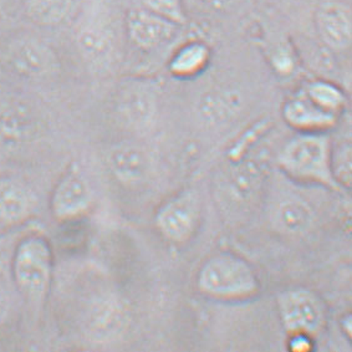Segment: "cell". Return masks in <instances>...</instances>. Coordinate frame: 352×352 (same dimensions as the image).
Listing matches in <instances>:
<instances>
[{
    "instance_id": "1",
    "label": "cell",
    "mask_w": 352,
    "mask_h": 352,
    "mask_svg": "<svg viewBox=\"0 0 352 352\" xmlns=\"http://www.w3.org/2000/svg\"><path fill=\"white\" fill-rule=\"evenodd\" d=\"M278 162L287 175L301 182L318 183L338 188L333 172L330 140L322 132L301 133L280 151Z\"/></svg>"
},
{
    "instance_id": "2",
    "label": "cell",
    "mask_w": 352,
    "mask_h": 352,
    "mask_svg": "<svg viewBox=\"0 0 352 352\" xmlns=\"http://www.w3.org/2000/svg\"><path fill=\"white\" fill-rule=\"evenodd\" d=\"M197 285L203 294L221 300H243L259 292V279L248 261L232 253H219L203 264Z\"/></svg>"
},
{
    "instance_id": "3",
    "label": "cell",
    "mask_w": 352,
    "mask_h": 352,
    "mask_svg": "<svg viewBox=\"0 0 352 352\" xmlns=\"http://www.w3.org/2000/svg\"><path fill=\"white\" fill-rule=\"evenodd\" d=\"M52 273V253L45 241L28 238L20 244L14 258V275L20 290L30 299L45 295Z\"/></svg>"
},
{
    "instance_id": "4",
    "label": "cell",
    "mask_w": 352,
    "mask_h": 352,
    "mask_svg": "<svg viewBox=\"0 0 352 352\" xmlns=\"http://www.w3.org/2000/svg\"><path fill=\"white\" fill-rule=\"evenodd\" d=\"M279 311L284 327L290 333L313 336L324 322V309L319 299L307 290H290L279 296Z\"/></svg>"
},
{
    "instance_id": "5",
    "label": "cell",
    "mask_w": 352,
    "mask_h": 352,
    "mask_svg": "<svg viewBox=\"0 0 352 352\" xmlns=\"http://www.w3.org/2000/svg\"><path fill=\"white\" fill-rule=\"evenodd\" d=\"M157 227L170 241L184 243L196 233L201 222V206L195 195L182 193L164 203L157 213Z\"/></svg>"
},
{
    "instance_id": "6",
    "label": "cell",
    "mask_w": 352,
    "mask_h": 352,
    "mask_svg": "<svg viewBox=\"0 0 352 352\" xmlns=\"http://www.w3.org/2000/svg\"><path fill=\"white\" fill-rule=\"evenodd\" d=\"M126 28L133 45L142 50H153L168 44L176 36L179 26L141 8L127 14Z\"/></svg>"
},
{
    "instance_id": "7",
    "label": "cell",
    "mask_w": 352,
    "mask_h": 352,
    "mask_svg": "<svg viewBox=\"0 0 352 352\" xmlns=\"http://www.w3.org/2000/svg\"><path fill=\"white\" fill-rule=\"evenodd\" d=\"M315 23L320 38L329 49L342 52L351 46L352 14L345 4L338 1L321 4Z\"/></svg>"
},
{
    "instance_id": "8",
    "label": "cell",
    "mask_w": 352,
    "mask_h": 352,
    "mask_svg": "<svg viewBox=\"0 0 352 352\" xmlns=\"http://www.w3.org/2000/svg\"><path fill=\"white\" fill-rule=\"evenodd\" d=\"M283 116L289 126L301 133H319L331 129L338 116L321 110L304 91L289 98L283 107Z\"/></svg>"
},
{
    "instance_id": "9",
    "label": "cell",
    "mask_w": 352,
    "mask_h": 352,
    "mask_svg": "<svg viewBox=\"0 0 352 352\" xmlns=\"http://www.w3.org/2000/svg\"><path fill=\"white\" fill-rule=\"evenodd\" d=\"M9 58L18 72L34 78L47 75L55 66V55L52 49L38 40L18 41L12 47Z\"/></svg>"
},
{
    "instance_id": "10",
    "label": "cell",
    "mask_w": 352,
    "mask_h": 352,
    "mask_svg": "<svg viewBox=\"0 0 352 352\" xmlns=\"http://www.w3.org/2000/svg\"><path fill=\"white\" fill-rule=\"evenodd\" d=\"M91 203V190L85 179L72 173L59 183L52 198V210L60 218L82 214Z\"/></svg>"
},
{
    "instance_id": "11",
    "label": "cell",
    "mask_w": 352,
    "mask_h": 352,
    "mask_svg": "<svg viewBox=\"0 0 352 352\" xmlns=\"http://www.w3.org/2000/svg\"><path fill=\"white\" fill-rule=\"evenodd\" d=\"M110 167L120 181L138 183L144 181L148 175L150 164L147 156L138 147L124 146L112 152Z\"/></svg>"
},
{
    "instance_id": "12",
    "label": "cell",
    "mask_w": 352,
    "mask_h": 352,
    "mask_svg": "<svg viewBox=\"0 0 352 352\" xmlns=\"http://www.w3.org/2000/svg\"><path fill=\"white\" fill-rule=\"evenodd\" d=\"M210 49L202 41H190L181 46L170 60V72L179 78L196 76L207 67Z\"/></svg>"
},
{
    "instance_id": "13",
    "label": "cell",
    "mask_w": 352,
    "mask_h": 352,
    "mask_svg": "<svg viewBox=\"0 0 352 352\" xmlns=\"http://www.w3.org/2000/svg\"><path fill=\"white\" fill-rule=\"evenodd\" d=\"M274 222L289 234H299L311 223V210L299 198H287L275 208Z\"/></svg>"
},
{
    "instance_id": "14",
    "label": "cell",
    "mask_w": 352,
    "mask_h": 352,
    "mask_svg": "<svg viewBox=\"0 0 352 352\" xmlns=\"http://www.w3.org/2000/svg\"><path fill=\"white\" fill-rule=\"evenodd\" d=\"M124 310L115 301H102L94 307L89 318V327L95 336L109 338L124 325Z\"/></svg>"
},
{
    "instance_id": "15",
    "label": "cell",
    "mask_w": 352,
    "mask_h": 352,
    "mask_svg": "<svg viewBox=\"0 0 352 352\" xmlns=\"http://www.w3.org/2000/svg\"><path fill=\"white\" fill-rule=\"evenodd\" d=\"M29 210L25 190L16 183L0 181V219L4 222H20Z\"/></svg>"
},
{
    "instance_id": "16",
    "label": "cell",
    "mask_w": 352,
    "mask_h": 352,
    "mask_svg": "<svg viewBox=\"0 0 352 352\" xmlns=\"http://www.w3.org/2000/svg\"><path fill=\"white\" fill-rule=\"evenodd\" d=\"M310 101L319 106L321 110L339 116L346 104V98L342 90L325 80H316L310 82L302 90Z\"/></svg>"
},
{
    "instance_id": "17",
    "label": "cell",
    "mask_w": 352,
    "mask_h": 352,
    "mask_svg": "<svg viewBox=\"0 0 352 352\" xmlns=\"http://www.w3.org/2000/svg\"><path fill=\"white\" fill-rule=\"evenodd\" d=\"M72 0H24L26 15L38 25L52 26L65 19Z\"/></svg>"
},
{
    "instance_id": "18",
    "label": "cell",
    "mask_w": 352,
    "mask_h": 352,
    "mask_svg": "<svg viewBox=\"0 0 352 352\" xmlns=\"http://www.w3.org/2000/svg\"><path fill=\"white\" fill-rule=\"evenodd\" d=\"M238 107V101L230 94H209L201 101L203 118L212 124L228 120Z\"/></svg>"
},
{
    "instance_id": "19",
    "label": "cell",
    "mask_w": 352,
    "mask_h": 352,
    "mask_svg": "<svg viewBox=\"0 0 352 352\" xmlns=\"http://www.w3.org/2000/svg\"><path fill=\"white\" fill-rule=\"evenodd\" d=\"M144 9L181 26L187 21L182 0H142Z\"/></svg>"
},
{
    "instance_id": "20",
    "label": "cell",
    "mask_w": 352,
    "mask_h": 352,
    "mask_svg": "<svg viewBox=\"0 0 352 352\" xmlns=\"http://www.w3.org/2000/svg\"><path fill=\"white\" fill-rule=\"evenodd\" d=\"M124 112L131 122L142 124L148 120L152 112L150 98L141 92H132L124 101Z\"/></svg>"
},
{
    "instance_id": "21",
    "label": "cell",
    "mask_w": 352,
    "mask_h": 352,
    "mask_svg": "<svg viewBox=\"0 0 352 352\" xmlns=\"http://www.w3.org/2000/svg\"><path fill=\"white\" fill-rule=\"evenodd\" d=\"M258 184H259L258 170L250 166H247L235 172L234 177L232 178L230 188L238 198L245 199L254 193Z\"/></svg>"
},
{
    "instance_id": "22",
    "label": "cell",
    "mask_w": 352,
    "mask_h": 352,
    "mask_svg": "<svg viewBox=\"0 0 352 352\" xmlns=\"http://www.w3.org/2000/svg\"><path fill=\"white\" fill-rule=\"evenodd\" d=\"M78 40L81 49L91 56H101L109 50V39L104 34L100 32L85 30L80 35Z\"/></svg>"
},
{
    "instance_id": "23",
    "label": "cell",
    "mask_w": 352,
    "mask_h": 352,
    "mask_svg": "<svg viewBox=\"0 0 352 352\" xmlns=\"http://www.w3.org/2000/svg\"><path fill=\"white\" fill-rule=\"evenodd\" d=\"M1 127L6 131V133L14 138H20L30 132V120L25 118L21 113L18 112H10L6 113L4 118H1Z\"/></svg>"
},
{
    "instance_id": "24",
    "label": "cell",
    "mask_w": 352,
    "mask_h": 352,
    "mask_svg": "<svg viewBox=\"0 0 352 352\" xmlns=\"http://www.w3.org/2000/svg\"><path fill=\"white\" fill-rule=\"evenodd\" d=\"M292 338L289 341L290 349L294 351H309L313 347V339L310 335L302 333H290Z\"/></svg>"
},
{
    "instance_id": "25",
    "label": "cell",
    "mask_w": 352,
    "mask_h": 352,
    "mask_svg": "<svg viewBox=\"0 0 352 352\" xmlns=\"http://www.w3.org/2000/svg\"><path fill=\"white\" fill-rule=\"evenodd\" d=\"M273 65L276 72H279L280 74H289L293 70L294 61L289 54L281 52L279 54H275L274 58H273Z\"/></svg>"
},
{
    "instance_id": "26",
    "label": "cell",
    "mask_w": 352,
    "mask_h": 352,
    "mask_svg": "<svg viewBox=\"0 0 352 352\" xmlns=\"http://www.w3.org/2000/svg\"><path fill=\"white\" fill-rule=\"evenodd\" d=\"M8 313V300L4 294L0 292V321L6 318Z\"/></svg>"
}]
</instances>
